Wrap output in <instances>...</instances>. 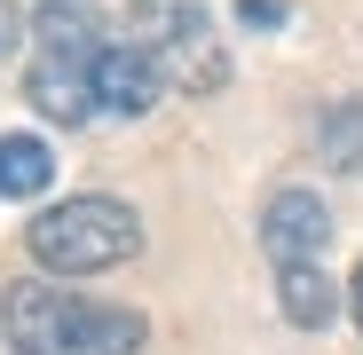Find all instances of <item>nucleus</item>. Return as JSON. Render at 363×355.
<instances>
[{"instance_id":"f257e3e1","label":"nucleus","mask_w":363,"mask_h":355,"mask_svg":"<svg viewBox=\"0 0 363 355\" xmlns=\"http://www.w3.org/2000/svg\"><path fill=\"white\" fill-rule=\"evenodd\" d=\"M0 339L16 355H143L150 324L135 308H111V300H87L72 284H9L0 292Z\"/></svg>"},{"instance_id":"f03ea898","label":"nucleus","mask_w":363,"mask_h":355,"mask_svg":"<svg viewBox=\"0 0 363 355\" xmlns=\"http://www.w3.org/2000/svg\"><path fill=\"white\" fill-rule=\"evenodd\" d=\"M103 0H40L32 9V72L24 95L55 127L95 118V55H103Z\"/></svg>"},{"instance_id":"7ed1b4c3","label":"nucleus","mask_w":363,"mask_h":355,"mask_svg":"<svg viewBox=\"0 0 363 355\" xmlns=\"http://www.w3.org/2000/svg\"><path fill=\"white\" fill-rule=\"evenodd\" d=\"M24 245L48 276H103L143 253V221L127 198H64L24 229Z\"/></svg>"},{"instance_id":"20e7f679","label":"nucleus","mask_w":363,"mask_h":355,"mask_svg":"<svg viewBox=\"0 0 363 355\" xmlns=\"http://www.w3.org/2000/svg\"><path fill=\"white\" fill-rule=\"evenodd\" d=\"M135 47H150V64L182 95H213L229 79V55L213 40L206 0H135Z\"/></svg>"},{"instance_id":"39448f33","label":"nucleus","mask_w":363,"mask_h":355,"mask_svg":"<svg viewBox=\"0 0 363 355\" xmlns=\"http://www.w3.org/2000/svg\"><path fill=\"white\" fill-rule=\"evenodd\" d=\"M158 95H166V79H158V64H150V47L111 40V47L95 55V111H111V118H143Z\"/></svg>"},{"instance_id":"423d86ee","label":"nucleus","mask_w":363,"mask_h":355,"mask_svg":"<svg viewBox=\"0 0 363 355\" xmlns=\"http://www.w3.org/2000/svg\"><path fill=\"white\" fill-rule=\"evenodd\" d=\"M324 237H332V213H324L316 190H277V198H269V213H261V245H269L277 269L316 261V253H324Z\"/></svg>"},{"instance_id":"0eeeda50","label":"nucleus","mask_w":363,"mask_h":355,"mask_svg":"<svg viewBox=\"0 0 363 355\" xmlns=\"http://www.w3.org/2000/svg\"><path fill=\"white\" fill-rule=\"evenodd\" d=\"M277 308H284V324H300V332H324V324L340 316V284H332L316 261H292V269H277Z\"/></svg>"},{"instance_id":"6e6552de","label":"nucleus","mask_w":363,"mask_h":355,"mask_svg":"<svg viewBox=\"0 0 363 355\" xmlns=\"http://www.w3.org/2000/svg\"><path fill=\"white\" fill-rule=\"evenodd\" d=\"M55 182V150L40 135H0V198H40Z\"/></svg>"},{"instance_id":"1a4fd4ad","label":"nucleus","mask_w":363,"mask_h":355,"mask_svg":"<svg viewBox=\"0 0 363 355\" xmlns=\"http://www.w3.org/2000/svg\"><path fill=\"white\" fill-rule=\"evenodd\" d=\"M316 158H324L332 174H363V103H355V95L316 118Z\"/></svg>"},{"instance_id":"9d476101","label":"nucleus","mask_w":363,"mask_h":355,"mask_svg":"<svg viewBox=\"0 0 363 355\" xmlns=\"http://www.w3.org/2000/svg\"><path fill=\"white\" fill-rule=\"evenodd\" d=\"M237 24H253V32H269V24H284V9H277V0H237Z\"/></svg>"},{"instance_id":"9b49d317","label":"nucleus","mask_w":363,"mask_h":355,"mask_svg":"<svg viewBox=\"0 0 363 355\" xmlns=\"http://www.w3.org/2000/svg\"><path fill=\"white\" fill-rule=\"evenodd\" d=\"M16 40H24V16H16V0H0V64H9Z\"/></svg>"},{"instance_id":"f8f14e48","label":"nucleus","mask_w":363,"mask_h":355,"mask_svg":"<svg viewBox=\"0 0 363 355\" xmlns=\"http://www.w3.org/2000/svg\"><path fill=\"white\" fill-rule=\"evenodd\" d=\"M347 300H355V332H363V269H355V292H347Z\"/></svg>"}]
</instances>
